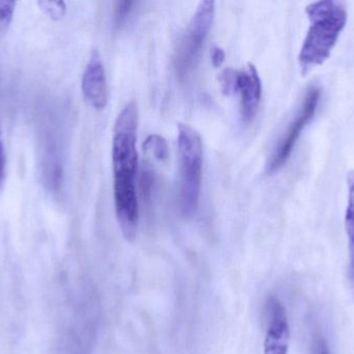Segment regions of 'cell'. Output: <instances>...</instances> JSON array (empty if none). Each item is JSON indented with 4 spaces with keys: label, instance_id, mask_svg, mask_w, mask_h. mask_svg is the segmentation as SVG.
<instances>
[{
    "label": "cell",
    "instance_id": "6da1fadb",
    "mask_svg": "<svg viewBox=\"0 0 354 354\" xmlns=\"http://www.w3.org/2000/svg\"><path fill=\"white\" fill-rule=\"evenodd\" d=\"M138 107L129 102L116 118L112 141V166L114 175V204L116 218L127 240L136 238L139 222L136 175L138 168L137 152Z\"/></svg>",
    "mask_w": 354,
    "mask_h": 354
},
{
    "label": "cell",
    "instance_id": "7a4b0ae2",
    "mask_svg": "<svg viewBox=\"0 0 354 354\" xmlns=\"http://www.w3.org/2000/svg\"><path fill=\"white\" fill-rule=\"evenodd\" d=\"M310 27L299 54L301 73L307 74L330 58L347 23V10L342 2L320 0L306 8Z\"/></svg>",
    "mask_w": 354,
    "mask_h": 354
},
{
    "label": "cell",
    "instance_id": "3957f363",
    "mask_svg": "<svg viewBox=\"0 0 354 354\" xmlns=\"http://www.w3.org/2000/svg\"><path fill=\"white\" fill-rule=\"evenodd\" d=\"M179 207L183 215L197 211L201 193L203 151L199 133L187 124L178 125Z\"/></svg>",
    "mask_w": 354,
    "mask_h": 354
},
{
    "label": "cell",
    "instance_id": "277c9868",
    "mask_svg": "<svg viewBox=\"0 0 354 354\" xmlns=\"http://www.w3.org/2000/svg\"><path fill=\"white\" fill-rule=\"evenodd\" d=\"M214 16V2H200L176 50L174 68L179 80H187L197 67Z\"/></svg>",
    "mask_w": 354,
    "mask_h": 354
},
{
    "label": "cell",
    "instance_id": "5b68a950",
    "mask_svg": "<svg viewBox=\"0 0 354 354\" xmlns=\"http://www.w3.org/2000/svg\"><path fill=\"white\" fill-rule=\"evenodd\" d=\"M320 97H322V89L317 85H311L307 89L299 112L291 121L288 128L281 137L268 160V166H266V172L268 174L278 172L288 161L297 141L301 137V132L315 116L319 105Z\"/></svg>",
    "mask_w": 354,
    "mask_h": 354
},
{
    "label": "cell",
    "instance_id": "8992f818",
    "mask_svg": "<svg viewBox=\"0 0 354 354\" xmlns=\"http://www.w3.org/2000/svg\"><path fill=\"white\" fill-rule=\"evenodd\" d=\"M266 310L264 354H288L290 330L284 306L276 297L272 295L266 301Z\"/></svg>",
    "mask_w": 354,
    "mask_h": 354
},
{
    "label": "cell",
    "instance_id": "52a82bcc",
    "mask_svg": "<svg viewBox=\"0 0 354 354\" xmlns=\"http://www.w3.org/2000/svg\"><path fill=\"white\" fill-rule=\"evenodd\" d=\"M85 101L95 109H104L108 102L107 79L102 57L97 49L91 52L82 77Z\"/></svg>",
    "mask_w": 354,
    "mask_h": 354
},
{
    "label": "cell",
    "instance_id": "ba28073f",
    "mask_svg": "<svg viewBox=\"0 0 354 354\" xmlns=\"http://www.w3.org/2000/svg\"><path fill=\"white\" fill-rule=\"evenodd\" d=\"M235 93L241 96V116L248 124L257 114L262 97L261 79L257 69L251 62L245 70L237 72Z\"/></svg>",
    "mask_w": 354,
    "mask_h": 354
},
{
    "label": "cell",
    "instance_id": "9c48e42d",
    "mask_svg": "<svg viewBox=\"0 0 354 354\" xmlns=\"http://www.w3.org/2000/svg\"><path fill=\"white\" fill-rule=\"evenodd\" d=\"M348 184V204L345 212V229L348 236L349 267L348 276L354 284V170L347 175Z\"/></svg>",
    "mask_w": 354,
    "mask_h": 354
},
{
    "label": "cell",
    "instance_id": "30bf717a",
    "mask_svg": "<svg viewBox=\"0 0 354 354\" xmlns=\"http://www.w3.org/2000/svg\"><path fill=\"white\" fill-rule=\"evenodd\" d=\"M143 149L151 154L159 161H166L169 156L167 141L161 135L151 134L147 136L143 143Z\"/></svg>",
    "mask_w": 354,
    "mask_h": 354
},
{
    "label": "cell",
    "instance_id": "8fae6325",
    "mask_svg": "<svg viewBox=\"0 0 354 354\" xmlns=\"http://www.w3.org/2000/svg\"><path fill=\"white\" fill-rule=\"evenodd\" d=\"M137 2L130 0L115 2L113 12V25L115 28H120L127 22Z\"/></svg>",
    "mask_w": 354,
    "mask_h": 354
},
{
    "label": "cell",
    "instance_id": "7c38bea8",
    "mask_svg": "<svg viewBox=\"0 0 354 354\" xmlns=\"http://www.w3.org/2000/svg\"><path fill=\"white\" fill-rule=\"evenodd\" d=\"M16 1L0 0V39L8 33L14 17Z\"/></svg>",
    "mask_w": 354,
    "mask_h": 354
},
{
    "label": "cell",
    "instance_id": "4fadbf2b",
    "mask_svg": "<svg viewBox=\"0 0 354 354\" xmlns=\"http://www.w3.org/2000/svg\"><path fill=\"white\" fill-rule=\"evenodd\" d=\"M155 183V174H153V170L147 166L143 168L142 172H141L140 189L141 195H142L143 201L145 203H151V195H153Z\"/></svg>",
    "mask_w": 354,
    "mask_h": 354
},
{
    "label": "cell",
    "instance_id": "5bb4252c",
    "mask_svg": "<svg viewBox=\"0 0 354 354\" xmlns=\"http://www.w3.org/2000/svg\"><path fill=\"white\" fill-rule=\"evenodd\" d=\"M41 10L54 20H59L66 14V6L64 1H39Z\"/></svg>",
    "mask_w": 354,
    "mask_h": 354
},
{
    "label": "cell",
    "instance_id": "9a60e30c",
    "mask_svg": "<svg viewBox=\"0 0 354 354\" xmlns=\"http://www.w3.org/2000/svg\"><path fill=\"white\" fill-rule=\"evenodd\" d=\"M237 70L233 69H226L223 71L220 75L221 87H222L223 93L225 95H231L235 94V85H236Z\"/></svg>",
    "mask_w": 354,
    "mask_h": 354
},
{
    "label": "cell",
    "instance_id": "2e32d148",
    "mask_svg": "<svg viewBox=\"0 0 354 354\" xmlns=\"http://www.w3.org/2000/svg\"><path fill=\"white\" fill-rule=\"evenodd\" d=\"M312 354H330L328 341L320 333H316L314 335L313 342H312Z\"/></svg>",
    "mask_w": 354,
    "mask_h": 354
},
{
    "label": "cell",
    "instance_id": "e0dca14e",
    "mask_svg": "<svg viewBox=\"0 0 354 354\" xmlns=\"http://www.w3.org/2000/svg\"><path fill=\"white\" fill-rule=\"evenodd\" d=\"M6 179V151H4L3 139H2L1 126H0V189Z\"/></svg>",
    "mask_w": 354,
    "mask_h": 354
},
{
    "label": "cell",
    "instance_id": "ac0fdd59",
    "mask_svg": "<svg viewBox=\"0 0 354 354\" xmlns=\"http://www.w3.org/2000/svg\"><path fill=\"white\" fill-rule=\"evenodd\" d=\"M225 62V51L223 48L214 46L212 50V62L214 68H220Z\"/></svg>",
    "mask_w": 354,
    "mask_h": 354
}]
</instances>
